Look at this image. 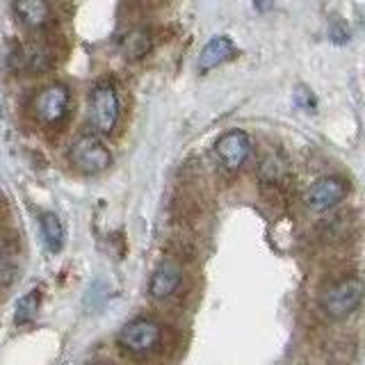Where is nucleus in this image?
<instances>
[{
	"label": "nucleus",
	"mask_w": 365,
	"mask_h": 365,
	"mask_svg": "<svg viewBox=\"0 0 365 365\" xmlns=\"http://www.w3.org/2000/svg\"><path fill=\"white\" fill-rule=\"evenodd\" d=\"M87 117L96 135H112L121 117V98L117 83L110 78H101L89 89L87 98Z\"/></svg>",
	"instance_id": "f257e3e1"
},
{
	"label": "nucleus",
	"mask_w": 365,
	"mask_h": 365,
	"mask_svg": "<svg viewBox=\"0 0 365 365\" xmlns=\"http://www.w3.org/2000/svg\"><path fill=\"white\" fill-rule=\"evenodd\" d=\"M30 110L41 125L57 128V125L66 121L68 112H71V89L62 83L46 85L32 96Z\"/></svg>",
	"instance_id": "f03ea898"
},
{
	"label": "nucleus",
	"mask_w": 365,
	"mask_h": 365,
	"mask_svg": "<svg viewBox=\"0 0 365 365\" xmlns=\"http://www.w3.org/2000/svg\"><path fill=\"white\" fill-rule=\"evenodd\" d=\"M68 160L78 171L87 176H96L110 169L112 151L96 133H83L68 146Z\"/></svg>",
	"instance_id": "7ed1b4c3"
},
{
	"label": "nucleus",
	"mask_w": 365,
	"mask_h": 365,
	"mask_svg": "<svg viewBox=\"0 0 365 365\" xmlns=\"http://www.w3.org/2000/svg\"><path fill=\"white\" fill-rule=\"evenodd\" d=\"M365 297V281L359 277H347L334 283L322 297V308L329 317L342 319L349 317L363 304Z\"/></svg>",
	"instance_id": "20e7f679"
},
{
	"label": "nucleus",
	"mask_w": 365,
	"mask_h": 365,
	"mask_svg": "<svg viewBox=\"0 0 365 365\" xmlns=\"http://www.w3.org/2000/svg\"><path fill=\"white\" fill-rule=\"evenodd\" d=\"M160 340H163V327L148 317L130 319V322L123 324L117 334V345L123 351L135 354V356L151 354L153 349H158Z\"/></svg>",
	"instance_id": "39448f33"
},
{
	"label": "nucleus",
	"mask_w": 365,
	"mask_h": 365,
	"mask_svg": "<svg viewBox=\"0 0 365 365\" xmlns=\"http://www.w3.org/2000/svg\"><path fill=\"white\" fill-rule=\"evenodd\" d=\"M215 155L228 171L242 169L247 158L251 155V137L240 128L226 130L215 142Z\"/></svg>",
	"instance_id": "423d86ee"
},
{
	"label": "nucleus",
	"mask_w": 365,
	"mask_h": 365,
	"mask_svg": "<svg viewBox=\"0 0 365 365\" xmlns=\"http://www.w3.org/2000/svg\"><path fill=\"white\" fill-rule=\"evenodd\" d=\"M347 192H349L347 182L338 176L317 178L306 192V205L315 212H327L331 208H336L340 201H345Z\"/></svg>",
	"instance_id": "0eeeda50"
},
{
	"label": "nucleus",
	"mask_w": 365,
	"mask_h": 365,
	"mask_svg": "<svg viewBox=\"0 0 365 365\" xmlns=\"http://www.w3.org/2000/svg\"><path fill=\"white\" fill-rule=\"evenodd\" d=\"M53 48L48 43H41V41H28V43H21L19 48L11 55L14 60V66L19 71H26V73H43L48 71L53 66Z\"/></svg>",
	"instance_id": "6e6552de"
},
{
	"label": "nucleus",
	"mask_w": 365,
	"mask_h": 365,
	"mask_svg": "<svg viewBox=\"0 0 365 365\" xmlns=\"http://www.w3.org/2000/svg\"><path fill=\"white\" fill-rule=\"evenodd\" d=\"M182 283V269L176 260H163L160 265L153 269L151 274V281H148V294L153 299L163 302L169 299Z\"/></svg>",
	"instance_id": "1a4fd4ad"
},
{
	"label": "nucleus",
	"mask_w": 365,
	"mask_h": 365,
	"mask_svg": "<svg viewBox=\"0 0 365 365\" xmlns=\"http://www.w3.org/2000/svg\"><path fill=\"white\" fill-rule=\"evenodd\" d=\"M235 55V43L231 37H226V34H217L210 41H205V46L199 53V71L205 73V71H212L220 64L228 62L231 57Z\"/></svg>",
	"instance_id": "9d476101"
},
{
	"label": "nucleus",
	"mask_w": 365,
	"mask_h": 365,
	"mask_svg": "<svg viewBox=\"0 0 365 365\" xmlns=\"http://www.w3.org/2000/svg\"><path fill=\"white\" fill-rule=\"evenodd\" d=\"M11 9H14L16 19L30 30H41L53 21V9L43 0H19L11 5Z\"/></svg>",
	"instance_id": "9b49d317"
},
{
	"label": "nucleus",
	"mask_w": 365,
	"mask_h": 365,
	"mask_svg": "<svg viewBox=\"0 0 365 365\" xmlns=\"http://www.w3.org/2000/svg\"><path fill=\"white\" fill-rule=\"evenodd\" d=\"M39 228H41V237L43 245L51 254H60L66 240V231H64V222L60 220V215L55 212H43L39 217Z\"/></svg>",
	"instance_id": "f8f14e48"
},
{
	"label": "nucleus",
	"mask_w": 365,
	"mask_h": 365,
	"mask_svg": "<svg viewBox=\"0 0 365 365\" xmlns=\"http://www.w3.org/2000/svg\"><path fill=\"white\" fill-rule=\"evenodd\" d=\"M41 308V292L34 288L30 290L28 294H23L21 299L16 302V308H14V322L21 327V324H30L34 317H37Z\"/></svg>",
	"instance_id": "ddd939ff"
},
{
	"label": "nucleus",
	"mask_w": 365,
	"mask_h": 365,
	"mask_svg": "<svg viewBox=\"0 0 365 365\" xmlns=\"http://www.w3.org/2000/svg\"><path fill=\"white\" fill-rule=\"evenodd\" d=\"M151 48V37H148L146 30H133L121 39V53L128 57V60H140Z\"/></svg>",
	"instance_id": "4468645a"
},
{
	"label": "nucleus",
	"mask_w": 365,
	"mask_h": 365,
	"mask_svg": "<svg viewBox=\"0 0 365 365\" xmlns=\"http://www.w3.org/2000/svg\"><path fill=\"white\" fill-rule=\"evenodd\" d=\"M16 279V260L9 251H0V288H7Z\"/></svg>",
	"instance_id": "2eb2a0df"
}]
</instances>
